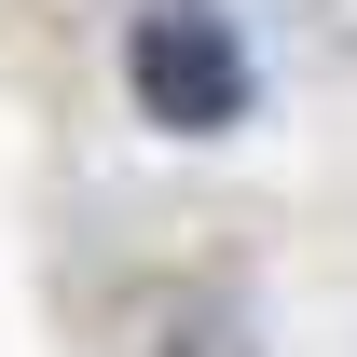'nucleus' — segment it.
Wrapping results in <instances>:
<instances>
[{"label":"nucleus","instance_id":"nucleus-1","mask_svg":"<svg viewBox=\"0 0 357 357\" xmlns=\"http://www.w3.org/2000/svg\"><path fill=\"white\" fill-rule=\"evenodd\" d=\"M124 69H137V110H151V124H178V137H220L234 110L261 96L220 0H151V14H137V42H124Z\"/></svg>","mask_w":357,"mask_h":357},{"label":"nucleus","instance_id":"nucleus-2","mask_svg":"<svg viewBox=\"0 0 357 357\" xmlns=\"http://www.w3.org/2000/svg\"><path fill=\"white\" fill-rule=\"evenodd\" d=\"M165 357H261V344H248V316H234V303H192V316L165 330Z\"/></svg>","mask_w":357,"mask_h":357}]
</instances>
